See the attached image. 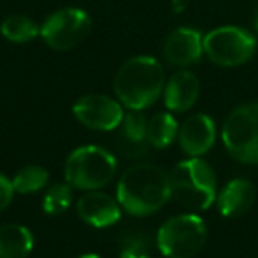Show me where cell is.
<instances>
[{
  "label": "cell",
  "instance_id": "cell-23",
  "mask_svg": "<svg viewBox=\"0 0 258 258\" xmlns=\"http://www.w3.org/2000/svg\"><path fill=\"white\" fill-rule=\"evenodd\" d=\"M173 8H175L177 13H180L186 8V0H173Z\"/></svg>",
  "mask_w": 258,
  "mask_h": 258
},
{
  "label": "cell",
  "instance_id": "cell-1",
  "mask_svg": "<svg viewBox=\"0 0 258 258\" xmlns=\"http://www.w3.org/2000/svg\"><path fill=\"white\" fill-rule=\"evenodd\" d=\"M172 198L170 175L158 165L138 163L120 175L117 200L131 216H151Z\"/></svg>",
  "mask_w": 258,
  "mask_h": 258
},
{
  "label": "cell",
  "instance_id": "cell-6",
  "mask_svg": "<svg viewBox=\"0 0 258 258\" xmlns=\"http://www.w3.org/2000/svg\"><path fill=\"white\" fill-rule=\"evenodd\" d=\"M225 149L246 165H258V104H244L226 117L221 129Z\"/></svg>",
  "mask_w": 258,
  "mask_h": 258
},
{
  "label": "cell",
  "instance_id": "cell-11",
  "mask_svg": "<svg viewBox=\"0 0 258 258\" xmlns=\"http://www.w3.org/2000/svg\"><path fill=\"white\" fill-rule=\"evenodd\" d=\"M80 219L94 228H108L118 223L122 207L117 198L103 191H87L76 204Z\"/></svg>",
  "mask_w": 258,
  "mask_h": 258
},
{
  "label": "cell",
  "instance_id": "cell-22",
  "mask_svg": "<svg viewBox=\"0 0 258 258\" xmlns=\"http://www.w3.org/2000/svg\"><path fill=\"white\" fill-rule=\"evenodd\" d=\"M15 193L16 191L15 186H13V180L8 175H4V173H0V212L9 207Z\"/></svg>",
  "mask_w": 258,
  "mask_h": 258
},
{
  "label": "cell",
  "instance_id": "cell-14",
  "mask_svg": "<svg viewBox=\"0 0 258 258\" xmlns=\"http://www.w3.org/2000/svg\"><path fill=\"white\" fill-rule=\"evenodd\" d=\"M256 197L254 186L246 179H233L219 191L218 209L225 218H237L251 209Z\"/></svg>",
  "mask_w": 258,
  "mask_h": 258
},
{
  "label": "cell",
  "instance_id": "cell-25",
  "mask_svg": "<svg viewBox=\"0 0 258 258\" xmlns=\"http://www.w3.org/2000/svg\"><path fill=\"white\" fill-rule=\"evenodd\" d=\"M254 30L258 32V9H256V15H254Z\"/></svg>",
  "mask_w": 258,
  "mask_h": 258
},
{
  "label": "cell",
  "instance_id": "cell-17",
  "mask_svg": "<svg viewBox=\"0 0 258 258\" xmlns=\"http://www.w3.org/2000/svg\"><path fill=\"white\" fill-rule=\"evenodd\" d=\"M0 32L9 43L25 44L41 36V27L25 15H11L2 22Z\"/></svg>",
  "mask_w": 258,
  "mask_h": 258
},
{
  "label": "cell",
  "instance_id": "cell-24",
  "mask_svg": "<svg viewBox=\"0 0 258 258\" xmlns=\"http://www.w3.org/2000/svg\"><path fill=\"white\" fill-rule=\"evenodd\" d=\"M78 258H101V256L96 253H87V254H82V256H78Z\"/></svg>",
  "mask_w": 258,
  "mask_h": 258
},
{
  "label": "cell",
  "instance_id": "cell-20",
  "mask_svg": "<svg viewBox=\"0 0 258 258\" xmlns=\"http://www.w3.org/2000/svg\"><path fill=\"white\" fill-rule=\"evenodd\" d=\"M122 133L125 140L131 144H144L147 140L149 122L145 120V115L142 110H129L122 118Z\"/></svg>",
  "mask_w": 258,
  "mask_h": 258
},
{
  "label": "cell",
  "instance_id": "cell-19",
  "mask_svg": "<svg viewBox=\"0 0 258 258\" xmlns=\"http://www.w3.org/2000/svg\"><path fill=\"white\" fill-rule=\"evenodd\" d=\"M73 187L68 182H58L48 187L43 197V211L50 216H60L71 207Z\"/></svg>",
  "mask_w": 258,
  "mask_h": 258
},
{
  "label": "cell",
  "instance_id": "cell-10",
  "mask_svg": "<svg viewBox=\"0 0 258 258\" xmlns=\"http://www.w3.org/2000/svg\"><path fill=\"white\" fill-rule=\"evenodd\" d=\"M204 55V37L197 29L180 27L175 29L163 44V57L175 68H187L197 64Z\"/></svg>",
  "mask_w": 258,
  "mask_h": 258
},
{
  "label": "cell",
  "instance_id": "cell-15",
  "mask_svg": "<svg viewBox=\"0 0 258 258\" xmlns=\"http://www.w3.org/2000/svg\"><path fill=\"white\" fill-rule=\"evenodd\" d=\"M34 235L27 226L8 223L0 226V258H29Z\"/></svg>",
  "mask_w": 258,
  "mask_h": 258
},
{
  "label": "cell",
  "instance_id": "cell-7",
  "mask_svg": "<svg viewBox=\"0 0 258 258\" xmlns=\"http://www.w3.org/2000/svg\"><path fill=\"white\" fill-rule=\"evenodd\" d=\"M256 50L253 34L240 27H219L204 37V53L221 68H237L249 60Z\"/></svg>",
  "mask_w": 258,
  "mask_h": 258
},
{
  "label": "cell",
  "instance_id": "cell-8",
  "mask_svg": "<svg viewBox=\"0 0 258 258\" xmlns=\"http://www.w3.org/2000/svg\"><path fill=\"white\" fill-rule=\"evenodd\" d=\"M92 29L89 13L80 8H64L50 15L41 25L43 41L57 51L75 48L87 37Z\"/></svg>",
  "mask_w": 258,
  "mask_h": 258
},
{
  "label": "cell",
  "instance_id": "cell-4",
  "mask_svg": "<svg viewBox=\"0 0 258 258\" xmlns=\"http://www.w3.org/2000/svg\"><path fill=\"white\" fill-rule=\"evenodd\" d=\"M117 173V159L99 145H83L68 156L64 165L66 182L75 189L96 191L108 186Z\"/></svg>",
  "mask_w": 258,
  "mask_h": 258
},
{
  "label": "cell",
  "instance_id": "cell-12",
  "mask_svg": "<svg viewBox=\"0 0 258 258\" xmlns=\"http://www.w3.org/2000/svg\"><path fill=\"white\" fill-rule=\"evenodd\" d=\"M179 145L189 158H200L216 142V125L209 115L197 113L179 127Z\"/></svg>",
  "mask_w": 258,
  "mask_h": 258
},
{
  "label": "cell",
  "instance_id": "cell-9",
  "mask_svg": "<svg viewBox=\"0 0 258 258\" xmlns=\"http://www.w3.org/2000/svg\"><path fill=\"white\" fill-rule=\"evenodd\" d=\"M76 120L96 131H113L122 124L124 106L118 99L104 94H87L73 106Z\"/></svg>",
  "mask_w": 258,
  "mask_h": 258
},
{
  "label": "cell",
  "instance_id": "cell-21",
  "mask_svg": "<svg viewBox=\"0 0 258 258\" xmlns=\"http://www.w3.org/2000/svg\"><path fill=\"white\" fill-rule=\"evenodd\" d=\"M118 258H151V254H149L147 246H145L144 240L127 239L124 246H122Z\"/></svg>",
  "mask_w": 258,
  "mask_h": 258
},
{
  "label": "cell",
  "instance_id": "cell-2",
  "mask_svg": "<svg viewBox=\"0 0 258 258\" xmlns=\"http://www.w3.org/2000/svg\"><path fill=\"white\" fill-rule=\"evenodd\" d=\"M113 90L122 106L145 110L154 104L165 90V69L158 58L149 55L129 58L115 75Z\"/></svg>",
  "mask_w": 258,
  "mask_h": 258
},
{
  "label": "cell",
  "instance_id": "cell-16",
  "mask_svg": "<svg viewBox=\"0 0 258 258\" xmlns=\"http://www.w3.org/2000/svg\"><path fill=\"white\" fill-rule=\"evenodd\" d=\"M179 137V122L172 113H158L149 120L147 142L154 149H166Z\"/></svg>",
  "mask_w": 258,
  "mask_h": 258
},
{
  "label": "cell",
  "instance_id": "cell-3",
  "mask_svg": "<svg viewBox=\"0 0 258 258\" xmlns=\"http://www.w3.org/2000/svg\"><path fill=\"white\" fill-rule=\"evenodd\" d=\"M170 189L182 207L193 212L207 211L216 200L214 170L200 158H189L173 166Z\"/></svg>",
  "mask_w": 258,
  "mask_h": 258
},
{
  "label": "cell",
  "instance_id": "cell-13",
  "mask_svg": "<svg viewBox=\"0 0 258 258\" xmlns=\"http://www.w3.org/2000/svg\"><path fill=\"white\" fill-rule=\"evenodd\" d=\"M165 106L173 113H184L195 106L200 94V82L191 71L180 69L165 83Z\"/></svg>",
  "mask_w": 258,
  "mask_h": 258
},
{
  "label": "cell",
  "instance_id": "cell-5",
  "mask_svg": "<svg viewBox=\"0 0 258 258\" xmlns=\"http://www.w3.org/2000/svg\"><path fill=\"white\" fill-rule=\"evenodd\" d=\"M207 240V225L197 214H179L166 219L158 230L156 242L166 258H191Z\"/></svg>",
  "mask_w": 258,
  "mask_h": 258
},
{
  "label": "cell",
  "instance_id": "cell-18",
  "mask_svg": "<svg viewBox=\"0 0 258 258\" xmlns=\"http://www.w3.org/2000/svg\"><path fill=\"white\" fill-rule=\"evenodd\" d=\"M48 180H50V173L46 168L39 165H30L16 172L15 179H13V186H15L16 193L20 195H34L44 189Z\"/></svg>",
  "mask_w": 258,
  "mask_h": 258
}]
</instances>
